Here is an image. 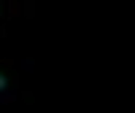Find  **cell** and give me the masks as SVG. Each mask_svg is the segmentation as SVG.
Returning <instances> with one entry per match:
<instances>
[{"instance_id": "6da1fadb", "label": "cell", "mask_w": 135, "mask_h": 113, "mask_svg": "<svg viewBox=\"0 0 135 113\" xmlns=\"http://www.w3.org/2000/svg\"><path fill=\"white\" fill-rule=\"evenodd\" d=\"M6 86H8V75H6V73H0V92H3Z\"/></svg>"}]
</instances>
